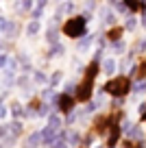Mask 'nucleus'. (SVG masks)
<instances>
[{"label": "nucleus", "mask_w": 146, "mask_h": 148, "mask_svg": "<svg viewBox=\"0 0 146 148\" xmlns=\"http://www.w3.org/2000/svg\"><path fill=\"white\" fill-rule=\"evenodd\" d=\"M105 92L114 98H124L129 92H131V81L127 76H116V79H109L105 83Z\"/></svg>", "instance_id": "f257e3e1"}, {"label": "nucleus", "mask_w": 146, "mask_h": 148, "mask_svg": "<svg viewBox=\"0 0 146 148\" xmlns=\"http://www.w3.org/2000/svg\"><path fill=\"white\" fill-rule=\"evenodd\" d=\"M87 31V18L85 15H76V18H70L68 22L63 24V35L72 37V39H79L83 37Z\"/></svg>", "instance_id": "f03ea898"}, {"label": "nucleus", "mask_w": 146, "mask_h": 148, "mask_svg": "<svg viewBox=\"0 0 146 148\" xmlns=\"http://www.w3.org/2000/svg\"><path fill=\"white\" fill-rule=\"evenodd\" d=\"M92 92H94V79L92 76H83V81L79 83V87H76V92H74V96H76V100L79 102H87L92 98Z\"/></svg>", "instance_id": "7ed1b4c3"}, {"label": "nucleus", "mask_w": 146, "mask_h": 148, "mask_svg": "<svg viewBox=\"0 0 146 148\" xmlns=\"http://www.w3.org/2000/svg\"><path fill=\"white\" fill-rule=\"evenodd\" d=\"M74 102H76V96H70V94H61L59 96V109L63 113H70L74 109Z\"/></svg>", "instance_id": "20e7f679"}, {"label": "nucleus", "mask_w": 146, "mask_h": 148, "mask_svg": "<svg viewBox=\"0 0 146 148\" xmlns=\"http://www.w3.org/2000/svg\"><path fill=\"white\" fill-rule=\"evenodd\" d=\"M124 7L129 11H140V9H146V2H140V0H124Z\"/></svg>", "instance_id": "39448f33"}, {"label": "nucleus", "mask_w": 146, "mask_h": 148, "mask_svg": "<svg viewBox=\"0 0 146 148\" xmlns=\"http://www.w3.org/2000/svg\"><path fill=\"white\" fill-rule=\"evenodd\" d=\"M122 33H124V28H111L109 33H107V39L109 42H120V37H122Z\"/></svg>", "instance_id": "423d86ee"}, {"label": "nucleus", "mask_w": 146, "mask_h": 148, "mask_svg": "<svg viewBox=\"0 0 146 148\" xmlns=\"http://www.w3.org/2000/svg\"><path fill=\"white\" fill-rule=\"evenodd\" d=\"M103 72H105V74H114L116 72V61L114 59H105V63H103Z\"/></svg>", "instance_id": "0eeeda50"}, {"label": "nucleus", "mask_w": 146, "mask_h": 148, "mask_svg": "<svg viewBox=\"0 0 146 148\" xmlns=\"http://www.w3.org/2000/svg\"><path fill=\"white\" fill-rule=\"evenodd\" d=\"M124 28H129V31H131V28H135V20H127V26H124Z\"/></svg>", "instance_id": "6e6552de"}, {"label": "nucleus", "mask_w": 146, "mask_h": 148, "mask_svg": "<svg viewBox=\"0 0 146 148\" xmlns=\"http://www.w3.org/2000/svg\"><path fill=\"white\" fill-rule=\"evenodd\" d=\"M124 148H144V146H142V144H131V142H127V144H124Z\"/></svg>", "instance_id": "1a4fd4ad"}, {"label": "nucleus", "mask_w": 146, "mask_h": 148, "mask_svg": "<svg viewBox=\"0 0 146 148\" xmlns=\"http://www.w3.org/2000/svg\"><path fill=\"white\" fill-rule=\"evenodd\" d=\"M142 118H144V120H146V113H144V116H142Z\"/></svg>", "instance_id": "9d476101"}, {"label": "nucleus", "mask_w": 146, "mask_h": 148, "mask_svg": "<svg viewBox=\"0 0 146 148\" xmlns=\"http://www.w3.org/2000/svg\"><path fill=\"white\" fill-rule=\"evenodd\" d=\"M142 2H146V0H142Z\"/></svg>", "instance_id": "9b49d317"}]
</instances>
